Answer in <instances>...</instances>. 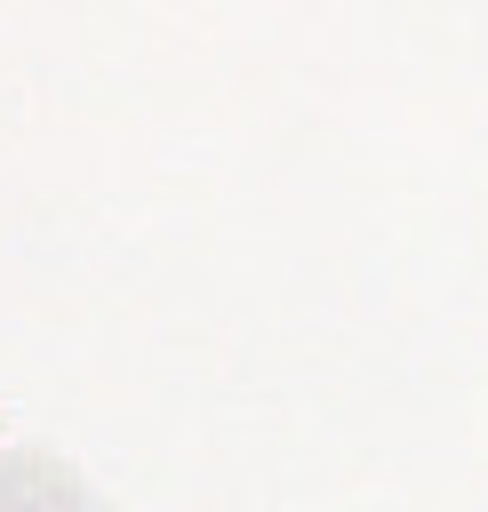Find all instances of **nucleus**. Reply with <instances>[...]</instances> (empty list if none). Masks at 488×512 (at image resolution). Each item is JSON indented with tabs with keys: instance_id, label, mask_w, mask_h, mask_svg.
Listing matches in <instances>:
<instances>
[]
</instances>
